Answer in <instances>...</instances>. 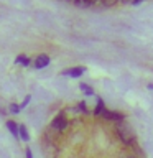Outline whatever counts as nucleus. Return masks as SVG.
Listing matches in <instances>:
<instances>
[{
    "label": "nucleus",
    "instance_id": "obj_2",
    "mask_svg": "<svg viewBox=\"0 0 153 158\" xmlns=\"http://www.w3.org/2000/svg\"><path fill=\"white\" fill-rule=\"evenodd\" d=\"M68 125H69V120H68L66 110H61V112H59L58 115L51 120V128H53V130H56V132H59V133L66 130Z\"/></svg>",
    "mask_w": 153,
    "mask_h": 158
},
{
    "label": "nucleus",
    "instance_id": "obj_8",
    "mask_svg": "<svg viewBox=\"0 0 153 158\" xmlns=\"http://www.w3.org/2000/svg\"><path fill=\"white\" fill-rule=\"evenodd\" d=\"M15 63H17L18 66H22V68H27V66H30V58L27 56V54H18V56L15 58Z\"/></svg>",
    "mask_w": 153,
    "mask_h": 158
},
{
    "label": "nucleus",
    "instance_id": "obj_3",
    "mask_svg": "<svg viewBox=\"0 0 153 158\" xmlns=\"http://www.w3.org/2000/svg\"><path fill=\"white\" fill-rule=\"evenodd\" d=\"M87 71L86 66H74V68H68L61 71V76H68V77H81L84 73Z\"/></svg>",
    "mask_w": 153,
    "mask_h": 158
},
{
    "label": "nucleus",
    "instance_id": "obj_13",
    "mask_svg": "<svg viewBox=\"0 0 153 158\" xmlns=\"http://www.w3.org/2000/svg\"><path fill=\"white\" fill-rule=\"evenodd\" d=\"M76 110H81L82 114H87V112H89V110H87V107H86V102H84V101H82V102H79L77 106H76Z\"/></svg>",
    "mask_w": 153,
    "mask_h": 158
},
{
    "label": "nucleus",
    "instance_id": "obj_5",
    "mask_svg": "<svg viewBox=\"0 0 153 158\" xmlns=\"http://www.w3.org/2000/svg\"><path fill=\"white\" fill-rule=\"evenodd\" d=\"M46 66H49V56L48 54H38L33 61V68L36 69H44Z\"/></svg>",
    "mask_w": 153,
    "mask_h": 158
},
{
    "label": "nucleus",
    "instance_id": "obj_14",
    "mask_svg": "<svg viewBox=\"0 0 153 158\" xmlns=\"http://www.w3.org/2000/svg\"><path fill=\"white\" fill-rule=\"evenodd\" d=\"M30 101H31V96H27V97H25V99H23V102L20 104V110H22V109H25V107H27L28 104H30Z\"/></svg>",
    "mask_w": 153,
    "mask_h": 158
},
{
    "label": "nucleus",
    "instance_id": "obj_6",
    "mask_svg": "<svg viewBox=\"0 0 153 158\" xmlns=\"http://www.w3.org/2000/svg\"><path fill=\"white\" fill-rule=\"evenodd\" d=\"M18 137L23 142H30V133H28L27 125H18Z\"/></svg>",
    "mask_w": 153,
    "mask_h": 158
},
{
    "label": "nucleus",
    "instance_id": "obj_9",
    "mask_svg": "<svg viewBox=\"0 0 153 158\" xmlns=\"http://www.w3.org/2000/svg\"><path fill=\"white\" fill-rule=\"evenodd\" d=\"M104 110H105V104H104V101L101 97H97V106H96V109H94V115L101 117Z\"/></svg>",
    "mask_w": 153,
    "mask_h": 158
},
{
    "label": "nucleus",
    "instance_id": "obj_10",
    "mask_svg": "<svg viewBox=\"0 0 153 158\" xmlns=\"http://www.w3.org/2000/svg\"><path fill=\"white\" fill-rule=\"evenodd\" d=\"M79 89H81V91L86 94V96H94V94H96V92H94V89L89 86V84H86V82H81V84H79Z\"/></svg>",
    "mask_w": 153,
    "mask_h": 158
},
{
    "label": "nucleus",
    "instance_id": "obj_17",
    "mask_svg": "<svg viewBox=\"0 0 153 158\" xmlns=\"http://www.w3.org/2000/svg\"><path fill=\"white\" fill-rule=\"evenodd\" d=\"M127 158H135V156H127Z\"/></svg>",
    "mask_w": 153,
    "mask_h": 158
},
{
    "label": "nucleus",
    "instance_id": "obj_15",
    "mask_svg": "<svg viewBox=\"0 0 153 158\" xmlns=\"http://www.w3.org/2000/svg\"><path fill=\"white\" fill-rule=\"evenodd\" d=\"M25 158H33L31 148H27V150H25Z\"/></svg>",
    "mask_w": 153,
    "mask_h": 158
},
{
    "label": "nucleus",
    "instance_id": "obj_11",
    "mask_svg": "<svg viewBox=\"0 0 153 158\" xmlns=\"http://www.w3.org/2000/svg\"><path fill=\"white\" fill-rule=\"evenodd\" d=\"M97 2L101 7H112V5H115L118 0H97Z\"/></svg>",
    "mask_w": 153,
    "mask_h": 158
},
{
    "label": "nucleus",
    "instance_id": "obj_7",
    "mask_svg": "<svg viewBox=\"0 0 153 158\" xmlns=\"http://www.w3.org/2000/svg\"><path fill=\"white\" fill-rule=\"evenodd\" d=\"M5 125H7V128L10 130V133H12L13 137L20 138V137H18V123H17V122H15V120H7V123H5Z\"/></svg>",
    "mask_w": 153,
    "mask_h": 158
},
{
    "label": "nucleus",
    "instance_id": "obj_12",
    "mask_svg": "<svg viewBox=\"0 0 153 158\" xmlns=\"http://www.w3.org/2000/svg\"><path fill=\"white\" fill-rule=\"evenodd\" d=\"M8 110L12 112V114H18V112H20V104L12 102V104H10V107H8Z\"/></svg>",
    "mask_w": 153,
    "mask_h": 158
},
{
    "label": "nucleus",
    "instance_id": "obj_16",
    "mask_svg": "<svg viewBox=\"0 0 153 158\" xmlns=\"http://www.w3.org/2000/svg\"><path fill=\"white\" fill-rule=\"evenodd\" d=\"M148 89H150V91H153V82H150V84H148Z\"/></svg>",
    "mask_w": 153,
    "mask_h": 158
},
{
    "label": "nucleus",
    "instance_id": "obj_1",
    "mask_svg": "<svg viewBox=\"0 0 153 158\" xmlns=\"http://www.w3.org/2000/svg\"><path fill=\"white\" fill-rule=\"evenodd\" d=\"M115 132H117V137L122 140L123 145H127V147L135 145V132H133V128L130 125H127L125 122L118 123L117 128H115Z\"/></svg>",
    "mask_w": 153,
    "mask_h": 158
},
{
    "label": "nucleus",
    "instance_id": "obj_4",
    "mask_svg": "<svg viewBox=\"0 0 153 158\" xmlns=\"http://www.w3.org/2000/svg\"><path fill=\"white\" fill-rule=\"evenodd\" d=\"M102 118H107V120H114V122H123V118H125V114L123 112H118V110H105L102 112Z\"/></svg>",
    "mask_w": 153,
    "mask_h": 158
}]
</instances>
